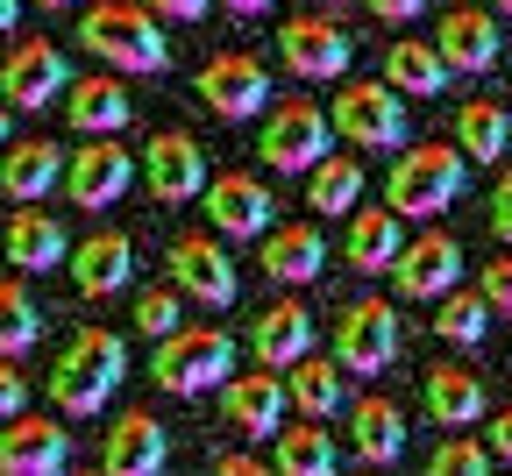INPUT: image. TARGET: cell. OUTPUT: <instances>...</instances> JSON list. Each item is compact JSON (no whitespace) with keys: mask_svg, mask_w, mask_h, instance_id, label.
Segmentation results:
<instances>
[{"mask_svg":"<svg viewBox=\"0 0 512 476\" xmlns=\"http://www.w3.org/2000/svg\"><path fill=\"white\" fill-rule=\"evenodd\" d=\"M470 185V157L456 143H406L392 157V178H384V207L399 221H427V214H448Z\"/></svg>","mask_w":512,"mask_h":476,"instance_id":"obj_1","label":"cell"},{"mask_svg":"<svg viewBox=\"0 0 512 476\" xmlns=\"http://www.w3.org/2000/svg\"><path fill=\"white\" fill-rule=\"evenodd\" d=\"M121 377H128V342H121L114 327H86V334H72V342L57 349L50 398H57V413L86 420V413H100V405L114 398Z\"/></svg>","mask_w":512,"mask_h":476,"instance_id":"obj_2","label":"cell"},{"mask_svg":"<svg viewBox=\"0 0 512 476\" xmlns=\"http://www.w3.org/2000/svg\"><path fill=\"white\" fill-rule=\"evenodd\" d=\"M79 43L100 64H114V72H164L171 64V43H164V29H157V15L143 0H100V8H86Z\"/></svg>","mask_w":512,"mask_h":476,"instance_id":"obj_3","label":"cell"},{"mask_svg":"<svg viewBox=\"0 0 512 476\" xmlns=\"http://www.w3.org/2000/svg\"><path fill=\"white\" fill-rule=\"evenodd\" d=\"M235 370V334L221 327H171L157 334V356H150V377L178 398H200V391H221V377Z\"/></svg>","mask_w":512,"mask_h":476,"instance_id":"obj_4","label":"cell"},{"mask_svg":"<svg viewBox=\"0 0 512 476\" xmlns=\"http://www.w3.org/2000/svg\"><path fill=\"white\" fill-rule=\"evenodd\" d=\"M328 128L356 150H406L413 121H406V93H392L384 79H349L328 107Z\"/></svg>","mask_w":512,"mask_h":476,"instance_id":"obj_5","label":"cell"},{"mask_svg":"<svg viewBox=\"0 0 512 476\" xmlns=\"http://www.w3.org/2000/svg\"><path fill=\"white\" fill-rule=\"evenodd\" d=\"M335 363L349 377H377L399 363V313L384 299H349L335 313Z\"/></svg>","mask_w":512,"mask_h":476,"instance_id":"obj_6","label":"cell"},{"mask_svg":"<svg viewBox=\"0 0 512 476\" xmlns=\"http://www.w3.org/2000/svg\"><path fill=\"white\" fill-rule=\"evenodd\" d=\"M328 143H335V128H328V114H320L313 100H278L264 135H256V157H264L271 171H313L320 157H328Z\"/></svg>","mask_w":512,"mask_h":476,"instance_id":"obj_7","label":"cell"},{"mask_svg":"<svg viewBox=\"0 0 512 476\" xmlns=\"http://www.w3.org/2000/svg\"><path fill=\"white\" fill-rule=\"evenodd\" d=\"M64 86H72V64H64V50L50 36H29V43H15L8 57H0V100L22 107V114L57 107Z\"/></svg>","mask_w":512,"mask_h":476,"instance_id":"obj_8","label":"cell"},{"mask_svg":"<svg viewBox=\"0 0 512 476\" xmlns=\"http://www.w3.org/2000/svg\"><path fill=\"white\" fill-rule=\"evenodd\" d=\"M128 185H136V157L121 143H107V135H79V157H64V199L79 214H100Z\"/></svg>","mask_w":512,"mask_h":476,"instance_id":"obj_9","label":"cell"},{"mask_svg":"<svg viewBox=\"0 0 512 476\" xmlns=\"http://www.w3.org/2000/svg\"><path fill=\"white\" fill-rule=\"evenodd\" d=\"M278 57H285V72H292V79L328 86V79H342V72H349L356 43H349V29H342V22H328V15H292V22L278 29Z\"/></svg>","mask_w":512,"mask_h":476,"instance_id":"obj_10","label":"cell"},{"mask_svg":"<svg viewBox=\"0 0 512 476\" xmlns=\"http://www.w3.org/2000/svg\"><path fill=\"white\" fill-rule=\"evenodd\" d=\"M207 178H214V171H207V150L192 143V135L164 128V135H150V143H143V185H150L157 207H185V199H200Z\"/></svg>","mask_w":512,"mask_h":476,"instance_id":"obj_11","label":"cell"},{"mask_svg":"<svg viewBox=\"0 0 512 476\" xmlns=\"http://www.w3.org/2000/svg\"><path fill=\"white\" fill-rule=\"evenodd\" d=\"M171 285L178 292H192V299H200V306H235V292H242V278H235V263H228V249H221V235H200V228H192V235H178L171 242Z\"/></svg>","mask_w":512,"mask_h":476,"instance_id":"obj_12","label":"cell"},{"mask_svg":"<svg viewBox=\"0 0 512 476\" xmlns=\"http://www.w3.org/2000/svg\"><path fill=\"white\" fill-rule=\"evenodd\" d=\"M456 278H463V242L448 228H427V235L399 242V256H392V292L399 299H441Z\"/></svg>","mask_w":512,"mask_h":476,"instance_id":"obj_13","label":"cell"},{"mask_svg":"<svg viewBox=\"0 0 512 476\" xmlns=\"http://www.w3.org/2000/svg\"><path fill=\"white\" fill-rule=\"evenodd\" d=\"M200 100L221 121H256V114L271 107V72L256 57H242V50H221V57L200 64Z\"/></svg>","mask_w":512,"mask_h":476,"instance_id":"obj_14","label":"cell"},{"mask_svg":"<svg viewBox=\"0 0 512 476\" xmlns=\"http://www.w3.org/2000/svg\"><path fill=\"white\" fill-rule=\"evenodd\" d=\"M207 221H214V235H228V242H256L271 221H278V199H271V185H256L249 171H221V178H207Z\"/></svg>","mask_w":512,"mask_h":476,"instance_id":"obj_15","label":"cell"},{"mask_svg":"<svg viewBox=\"0 0 512 476\" xmlns=\"http://www.w3.org/2000/svg\"><path fill=\"white\" fill-rule=\"evenodd\" d=\"M221 413H228V427L235 434H256V441H271L278 427H285V413H292V398H285V370H264L256 363L249 377H221Z\"/></svg>","mask_w":512,"mask_h":476,"instance_id":"obj_16","label":"cell"},{"mask_svg":"<svg viewBox=\"0 0 512 476\" xmlns=\"http://www.w3.org/2000/svg\"><path fill=\"white\" fill-rule=\"evenodd\" d=\"M64 462H72V434L57 420L29 413V405L15 420H0V476H57Z\"/></svg>","mask_w":512,"mask_h":476,"instance_id":"obj_17","label":"cell"},{"mask_svg":"<svg viewBox=\"0 0 512 476\" xmlns=\"http://www.w3.org/2000/svg\"><path fill=\"white\" fill-rule=\"evenodd\" d=\"M100 462H107V476H157L164 462H171V434H164V420L157 413H121L114 427H107V448H100Z\"/></svg>","mask_w":512,"mask_h":476,"instance_id":"obj_18","label":"cell"},{"mask_svg":"<svg viewBox=\"0 0 512 476\" xmlns=\"http://www.w3.org/2000/svg\"><path fill=\"white\" fill-rule=\"evenodd\" d=\"M434 50H441L448 72H491L498 50H505V29L484 8H448L441 29H434Z\"/></svg>","mask_w":512,"mask_h":476,"instance_id":"obj_19","label":"cell"},{"mask_svg":"<svg viewBox=\"0 0 512 476\" xmlns=\"http://www.w3.org/2000/svg\"><path fill=\"white\" fill-rule=\"evenodd\" d=\"M349 455L363 469H392L406 455V413L392 398H349Z\"/></svg>","mask_w":512,"mask_h":476,"instance_id":"obj_20","label":"cell"},{"mask_svg":"<svg viewBox=\"0 0 512 476\" xmlns=\"http://www.w3.org/2000/svg\"><path fill=\"white\" fill-rule=\"evenodd\" d=\"M128 270H136V242H128L121 228H100V235H86L72 249V285L86 299H114L128 285Z\"/></svg>","mask_w":512,"mask_h":476,"instance_id":"obj_21","label":"cell"},{"mask_svg":"<svg viewBox=\"0 0 512 476\" xmlns=\"http://www.w3.org/2000/svg\"><path fill=\"white\" fill-rule=\"evenodd\" d=\"M420 398H427V420L434 427H477L484 420V377L477 370H463V363H434L427 370V384H420Z\"/></svg>","mask_w":512,"mask_h":476,"instance_id":"obj_22","label":"cell"},{"mask_svg":"<svg viewBox=\"0 0 512 476\" xmlns=\"http://www.w3.org/2000/svg\"><path fill=\"white\" fill-rule=\"evenodd\" d=\"M64 185V150L43 143V135H29V143H8L0 150V192L15 199V207H29V199L57 192Z\"/></svg>","mask_w":512,"mask_h":476,"instance_id":"obj_23","label":"cell"},{"mask_svg":"<svg viewBox=\"0 0 512 476\" xmlns=\"http://www.w3.org/2000/svg\"><path fill=\"white\" fill-rule=\"evenodd\" d=\"M249 349H256V363H264V370H292V363L313 349V313H306L299 299H278V306H264V313H256V334H249Z\"/></svg>","mask_w":512,"mask_h":476,"instance_id":"obj_24","label":"cell"},{"mask_svg":"<svg viewBox=\"0 0 512 476\" xmlns=\"http://www.w3.org/2000/svg\"><path fill=\"white\" fill-rule=\"evenodd\" d=\"M64 114H72L79 135H121L128 121H136V107H128V86L93 72V79H72L64 86Z\"/></svg>","mask_w":512,"mask_h":476,"instance_id":"obj_25","label":"cell"},{"mask_svg":"<svg viewBox=\"0 0 512 476\" xmlns=\"http://www.w3.org/2000/svg\"><path fill=\"white\" fill-rule=\"evenodd\" d=\"M399 242H406V221H399L392 207H370V214H363V199L349 207V235H342V256H349V270H363V278L392 270Z\"/></svg>","mask_w":512,"mask_h":476,"instance_id":"obj_26","label":"cell"},{"mask_svg":"<svg viewBox=\"0 0 512 476\" xmlns=\"http://www.w3.org/2000/svg\"><path fill=\"white\" fill-rule=\"evenodd\" d=\"M264 270L278 285H313L320 270H328V242H320L313 221H292V228H264Z\"/></svg>","mask_w":512,"mask_h":476,"instance_id":"obj_27","label":"cell"},{"mask_svg":"<svg viewBox=\"0 0 512 476\" xmlns=\"http://www.w3.org/2000/svg\"><path fill=\"white\" fill-rule=\"evenodd\" d=\"M0 249H8V263H15V270H57L64 256H72V242H64V228H57V214H36V199L8 221Z\"/></svg>","mask_w":512,"mask_h":476,"instance_id":"obj_28","label":"cell"},{"mask_svg":"<svg viewBox=\"0 0 512 476\" xmlns=\"http://www.w3.org/2000/svg\"><path fill=\"white\" fill-rule=\"evenodd\" d=\"M342 377H349L342 363H328V356L306 349V356L285 370V398L299 405L306 420H328V413H342V405H349V384H342Z\"/></svg>","mask_w":512,"mask_h":476,"instance_id":"obj_29","label":"cell"},{"mask_svg":"<svg viewBox=\"0 0 512 476\" xmlns=\"http://www.w3.org/2000/svg\"><path fill=\"white\" fill-rule=\"evenodd\" d=\"M448 79H456V72L441 64L434 43H392V50H384V86L406 93V100H441Z\"/></svg>","mask_w":512,"mask_h":476,"instance_id":"obj_30","label":"cell"},{"mask_svg":"<svg viewBox=\"0 0 512 476\" xmlns=\"http://www.w3.org/2000/svg\"><path fill=\"white\" fill-rule=\"evenodd\" d=\"M271 441H278V469H285V476H335V469H342L335 434L320 427V420H306V413H299L292 427H278Z\"/></svg>","mask_w":512,"mask_h":476,"instance_id":"obj_31","label":"cell"},{"mask_svg":"<svg viewBox=\"0 0 512 476\" xmlns=\"http://www.w3.org/2000/svg\"><path fill=\"white\" fill-rule=\"evenodd\" d=\"M456 150H463L470 164H498V157L512 150V114H505L498 100H463V107H456Z\"/></svg>","mask_w":512,"mask_h":476,"instance_id":"obj_32","label":"cell"},{"mask_svg":"<svg viewBox=\"0 0 512 476\" xmlns=\"http://www.w3.org/2000/svg\"><path fill=\"white\" fill-rule=\"evenodd\" d=\"M363 199V164L356 157H320L313 171H306V214H349Z\"/></svg>","mask_w":512,"mask_h":476,"instance_id":"obj_33","label":"cell"},{"mask_svg":"<svg viewBox=\"0 0 512 476\" xmlns=\"http://www.w3.org/2000/svg\"><path fill=\"white\" fill-rule=\"evenodd\" d=\"M484 320H491V306H484V292L470 285H448L441 292V313H434V334H441V342H456V349H477L484 342Z\"/></svg>","mask_w":512,"mask_h":476,"instance_id":"obj_34","label":"cell"},{"mask_svg":"<svg viewBox=\"0 0 512 476\" xmlns=\"http://www.w3.org/2000/svg\"><path fill=\"white\" fill-rule=\"evenodd\" d=\"M36 334H43V313H36L29 285L22 278H0V356L36 349Z\"/></svg>","mask_w":512,"mask_h":476,"instance_id":"obj_35","label":"cell"},{"mask_svg":"<svg viewBox=\"0 0 512 476\" xmlns=\"http://www.w3.org/2000/svg\"><path fill=\"white\" fill-rule=\"evenodd\" d=\"M427 469L434 476H484L491 469V448L484 441H463V427H456V441H434L427 448Z\"/></svg>","mask_w":512,"mask_h":476,"instance_id":"obj_36","label":"cell"},{"mask_svg":"<svg viewBox=\"0 0 512 476\" xmlns=\"http://www.w3.org/2000/svg\"><path fill=\"white\" fill-rule=\"evenodd\" d=\"M185 313H178V292H164V285H143V299H136V327L143 334H171Z\"/></svg>","mask_w":512,"mask_h":476,"instance_id":"obj_37","label":"cell"},{"mask_svg":"<svg viewBox=\"0 0 512 476\" xmlns=\"http://www.w3.org/2000/svg\"><path fill=\"white\" fill-rule=\"evenodd\" d=\"M477 292H484V306H491V313H512V256L484 263V285H477Z\"/></svg>","mask_w":512,"mask_h":476,"instance_id":"obj_38","label":"cell"},{"mask_svg":"<svg viewBox=\"0 0 512 476\" xmlns=\"http://www.w3.org/2000/svg\"><path fill=\"white\" fill-rule=\"evenodd\" d=\"M22 405H29V377H22L8 356H0V420H15Z\"/></svg>","mask_w":512,"mask_h":476,"instance_id":"obj_39","label":"cell"},{"mask_svg":"<svg viewBox=\"0 0 512 476\" xmlns=\"http://www.w3.org/2000/svg\"><path fill=\"white\" fill-rule=\"evenodd\" d=\"M491 235H498V242H512V171L491 185Z\"/></svg>","mask_w":512,"mask_h":476,"instance_id":"obj_40","label":"cell"},{"mask_svg":"<svg viewBox=\"0 0 512 476\" xmlns=\"http://www.w3.org/2000/svg\"><path fill=\"white\" fill-rule=\"evenodd\" d=\"M370 15H377V22H392V29H406L413 15H427V0H370Z\"/></svg>","mask_w":512,"mask_h":476,"instance_id":"obj_41","label":"cell"},{"mask_svg":"<svg viewBox=\"0 0 512 476\" xmlns=\"http://www.w3.org/2000/svg\"><path fill=\"white\" fill-rule=\"evenodd\" d=\"M143 8H150V15H171V22H200L214 0H143Z\"/></svg>","mask_w":512,"mask_h":476,"instance_id":"obj_42","label":"cell"},{"mask_svg":"<svg viewBox=\"0 0 512 476\" xmlns=\"http://www.w3.org/2000/svg\"><path fill=\"white\" fill-rule=\"evenodd\" d=\"M484 441H491V462H512V405L491 420V434H484Z\"/></svg>","mask_w":512,"mask_h":476,"instance_id":"obj_43","label":"cell"},{"mask_svg":"<svg viewBox=\"0 0 512 476\" xmlns=\"http://www.w3.org/2000/svg\"><path fill=\"white\" fill-rule=\"evenodd\" d=\"M214 469H221V476H249V469H256V455H221Z\"/></svg>","mask_w":512,"mask_h":476,"instance_id":"obj_44","label":"cell"},{"mask_svg":"<svg viewBox=\"0 0 512 476\" xmlns=\"http://www.w3.org/2000/svg\"><path fill=\"white\" fill-rule=\"evenodd\" d=\"M228 15H264V8H278V0H221Z\"/></svg>","mask_w":512,"mask_h":476,"instance_id":"obj_45","label":"cell"},{"mask_svg":"<svg viewBox=\"0 0 512 476\" xmlns=\"http://www.w3.org/2000/svg\"><path fill=\"white\" fill-rule=\"evenodd\" d=\"M15 22H22V0H0V36H15Z\"/></svg>","mask_w":512,"mask_h":476,"instance_id":"obj_46","label":"cell"},{"mask_svg":"<svg viewBox=\"0 0 512 476\" xmlns=\"http://www.w3.org/2000/svg\"><path fill=\"white\" fill-rule=\"evenodd\" d=\"M484 8H491V15H512V0H484Z\"/></svg>","mask_w":512,"mask_h":476,"instance_id":"obj_47","label":"cell"},{"mask_svg":"<svg viewBox=\"0 0 512 476\" xmlns=\"http://www.w3.org/2000/svg\"><path fill=\"white\" fill-rule=\"evenodd\" d=\"M0 150H8V107H0Z\"/></svg>","mask_w":512,"mask_h":476,"instance_id":"obj_48","label":"cell"},{"mask_svg":"<svg viewBox=\"0 0 512 476\" xmlns=\"http://www.w3.org/2000/svg\"><path fill=\"white\" fill-rule=\"evenodd\" d=\"M36 8H72V0H36Z\"/></svg>","mask_w":512,"mask_h":476,"instance_id":"obj_49","label":"cell"}]
</instances>
